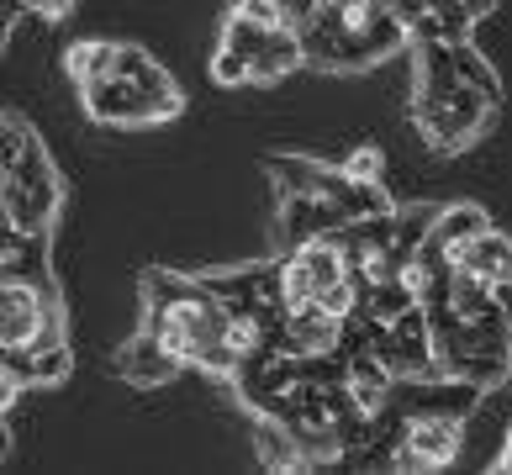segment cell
<instances>
[{"mask_svg":"<svg viewBox=\"0 0 512 475\" xmlns=\"http://www.w3.org/2000/svg\"><path fill=\"white\" fill-rule=\"evenodd\" d=\"M117 59H122V43H80L69 48V80L74 85L106 80V74H117Z\"/></svg>","mask_w":512,"mask_h":475,"instance_id":"10","label":"cell"},{"mask_svg":"<svg viewBox=\"0 0 512 475\" xmlns=\"http://www.w3.org/2000/svg\"><path fill=\"white\" fill-rule=\"evenodd\" d=\"M497 296H502V307L512 312V280H507V285H497Z\"/></svg>","mask_w":512,"mask_h":475,"instance_id":"16","label":"cell"},{"mask_svg":"<svg viewBox=\"0 0 512 475\" xmlns=\"http://www.w3.org/2000/svg\"><path fill=\"white\" fill-rule=\"evenodd\" d=\"M491 6H497V0H465V11H470V16H486Z\"/></svg>","mask_w":512,"mask_h":475,"instance_id":"15","label":"cell"},{"mask_svg":"<svg viewBox=\"0 0 512 475\" xmlns=\"http://www.w3.org/2000/svg\"><path fill=\"white\" fill-rule=\"evenodd\" d=\"M80 95H85V111L96 122H106V127H154V122H164V111L154 106V95L138 90L127 74L90 80V85H80Z\"/></svg>","mask_w":512,"mask_h":475,"instance_id":"3","label":"cell"},{"mask_svg":"<svg viewBox=\"0 0 512 475\" xmlns=\"http://www.w3.org/2000/svg\"><path fill=\"white\" fill-rule=\"evenodd\" d=\"M454 64H460V80H465L470 90H481L486 101L502 106V80H497V69H491L481 53L470 48V37H460V43H454Z\"/></svg>","mask_w":512,"mask_h":475,"instance_id":"11","label":"cell"},{"mask_svg":"<svg viewBox=\"0 0 512 475\" xmlns=\"http://www.w3.org/2000/svg\"><path fill=\"white\" fill-rule=\"evenodd\" d=\"M32 11H43V16H64V0H27Z\"/></svg>","mask_w":512,"mask_h":475,"instance_id":"14","label":"cell"},{"mask_svg":"<svg viewBox=\"0 0 512 475\" xmlns=\"http://www.w3.org/2000/svg\"><path fill=\"white\" fill-rule=\"evenodd\" d=\"M338 227H349V217L333 201L307 196V190H280V254L301 249V243L333 238Z\"/></svg>","mask_w":512,"mask_h":475,"instance_id":"4","label":"cell"},{"mask_svg":"<svg viewBox=\"0 0 512 475\" xmlns=\"http://www.w3.org/2000/svg\"><path fill=\"white\" fill-rule=\"evenodd\" d=\"M212 74H217L222 85H249V59H243V53H233V48H217Z\"/></svg>","mask_w":512,"mask_h":475,"instance_id":"12","label":"cell"},{"mask_svg":"<svg viewBox=\"0 0 512 475\" xmlns=\"http://www.w3.org/2000/svg\"><path fill=\"white\" fill-rule=\"evenodd\" d=\"M349 175H359V180H375V169H381V154H375V148H359V154L344 164Z\"/></svg>","mask_w":512,"mask_h":475,"instance_id":"13","label":"cell"},{"mask_svg":"<svg viewBox=\"0 0 512 475\" xmlns=\"http://www.w3.org/2000/svg\"><path fill=\"white\" fill-rule=\"evenodd\" d=\"M460 433H465V417L417 412V417H407V433H402V444H396L391 460L402 470H439L460 454Z\"/></svg>","mask_w":512,"mask_h":475,"instance_id":"2","label":"cell"},{"mask_svg":"<svg viewBox=\"0 0 512 475\" xmlns=\"http://www.w3.org/2000/svg\"><path fill=\"white\" fill-rule=\"evenodd\" d=\"M502 470H512V439H507V449H502Z\"/></svg>","mask_w":512,"mask_h":475,"instance_id":"17","label":"cell"},{"mask_svg":"<svg viewBox=\"0 0 512 475\" xmlns=\"http://www.w3.org/2000/svg\"><path fill=\"white\" fill-rule=\"evenodd\" d=\"M0 185H6V227L22 233H48L53 212L64 206V185L48 148L22 117L0 122Z\"/></svg>","mask_w":512,"mask_h":475,"instance_id":"1","label":"cell"},{"mask_svg":"<svg viewBox=\"0 0 512 475\" xmlns=\"http://www.w3.org/2000/svg\"><path fill=\"white\" fill-rule=\"evenodd\" d=\"M338 344H344V317H333L322 301L291 307V317H286V349L291 354H338Z\"/></svg>","mask_w":512,"mask_h":475,"instance_id":"6","label":"cell"},{"mask_svg":"<svg viewBox=\"0 0 512 475\" xmlns=\"http://www.w3.org/2000/svg\"><path fill=\"white\" fill-rule=\"evenodd\" d=\"M486 212H481V206H449V212H439V222H433V243H439V249L444 254H460L465 249V243H476L481 233H486Z\"/></svg>","mask_w":512,"mask_h":475,"instance_id":"9","label":"cell"},{"mask_svg":"<svg viewBox=\"0 0 512 475\" xmlns=\"http://www.w3.org/2000/svg\"><path fill=\"white\" fill-rule=\"evenodd\" d=\"M454 264L476 270V275L491 280V285H507V280H512V238H502V233H491V227H486L476 243H465V249L454 254Z\"/></svg>","mask_w":512,"mask_h":475,"instance_id":"8","label":"cell"},{"mask_svg":"<svg viewBox=\"0 0 512 475\" xmlns=\"http://www.w3.org/2000/svg\"><path fill=\"white\" fill-rule=\"evenodd\" d=\"M0 280H32L48 285V233H22V227H6L0 233Z\"/></svg>","mask_w":512,"mask_h":475,"instance_id":"7","label":"cell"},{"mask_svg":"<svg viewBox=\"0 0 512 475\" xmlns=\"http://www.w3.org/2000/svg\"><path fill=\"white\" fill-rule=\"evenodd\" d=\"M117 370L132 380V386H164V380H175V375L185 370V359L169 349L159 333H148V328H143V333L117 354Z\"/></svg>","mask_w":512,"mask_h":475,"instance_id":"5","label":"cell"}]
</instances>
